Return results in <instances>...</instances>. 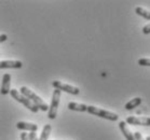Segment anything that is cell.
<instances>
[{
  "label": "cell",
  "instance_id": "6da1fadb",
  "mask_svg": "<svg viewBox=\"0 0 150 140\" xmlns=\"http://www.w3.org/2000/svg\"><path fill=\"white\" fill-rule=\"evenodd\" d=\"M20 93L22 95H24L26 98L29 99L31 103H34L39 110H41V111H48L49 110L48 103H45V101H43V99H41L37 94H35V93L33 92V91H30L28 87L22 86L20 89Z\"/></svg>",
  "mask_w": 150,
  "mask_h": 140
},
{
  "label": "cell",
  "instance_id": "7a4b0ae2",
  "mask_svg": "<svg viewBox=\"0 0 150 140\" xmlns=\"http://www.w3.org/2000/svg\"><path fill=\"white\" fill-rule=\"evenodd\" d=\"M86 111H88L90 114L99 116V117H103V119H106V120H109V121H117V120L119 119L118 114H116V113L110 112V111H107V110H104V109H100V108H97V107H94V106H88Z\"/></svg>",
  "mask_w": 150,
  "mask_h": 140
},
{
  "label": "cell",
  "instance_id": "3957f363",
  "mask_svg": "<svg viewBox=\"0 0 150 140\" xmlns=\"http://www.w3.org/2000/svg\"><path fill=\"white\" fill-rule=\"evenodd\" d=\"M10 95L13 97L16 101H18V103H21L23 106H25L27 109H29L31 111V112H34V113H37L38 111H39V109H38L37 107L35 106L34 103H31L30 100L28 98H26L24 95H22L17 89H11L10 91Z\"/></svg>",
  "mask_w": 150,
  "mask_h": 140
},
{
  "label": "cell",
  "instance_id": "277c9868",
  "mask_svg": "<svg viewBox=\"0 0 150 140\" xmlns=\"http://www.w3.org/2000/svg\"><path fill=\"white\" fill-rule=\"evenodd\" d=\"M59 100H61V91L55 89L54 92H53V94H52L51 105H50L48 110V117L50 120H54L56 117V115H57Z\"/></svg>",
  "mask_w": 150,
  "mask_h": 140
},
{
  "label": "cell",
  "instance_id": "5b68a950",
  "mask_svg": "<svg viewBox=\"0 0 150 140\" xmlns=\"http://www.w3.org/2000/svg\"><path fill=\"white\" fill-rule=\"evenodd\" d=\"M52 85L55 89H58V91H63V92L69 93L71 95H79L80 94V89L76 86L69 85V84H66V83H63L61 81H53L52 82Z\"/></svg>",
  "mask_w": 150,
  "mask_h": 140
},
{
  "label": "cell",
  "instance_id": "8992f818",
  "mask_svg": "<svg viewBox=\"0 0 150 140\" xmlns=\"http://www.w3.org/2000/svg\"><path fill=\"white\" fill-rule=\"evenodd\" d=\"M125 123L130 125H138V126H150V117L148 116H127Z\"/></svg>",
  "mask_w": 150,
  "mask_h": 140
},
{
  "label": "cell",
  "instance_id": "52a82bcc",
  "mask_svg": "<svg viewBox=\"0 0 150 140\" xmlns=\"http://www.w3.org/2000/svg\"><path fill=\"white\" fill-rule=\"evenodd\" d=\"M11 91V75L10 73H4L2 77V83H1V89L0 93L2 95H8L10 94Z\"/></svg>",
  "mask_w": 150,
  "mask_h": 140
},
{
  "label": "cell",
  "instance_id": "ba28073f",
  "mask_svg": "<svg viewBox=\"0 0 150 140\" xmlns=\"http://www.w3.org/2000/svg\"><path fill=\"white\" fill-rule=\"evenodd\" d=\"M16 127L17 129L29 132V133H36L38 129V125L34 123H28V122H17Z\"/></svg>",
  "mask_w": 150,
  "mask_h": 140
},
{
  "label": "cell",
  "instance_id": "9c48e42d",
  "mask_svg": "<svg viewBox=\"0 0 150 140\" xmlns=\"http://www.w3.org/2000/svg\"><path fill=\"white\" fill-rule=\"evenodd\" d=\"M22 66L23 64L21 61H2V62H0V69H18L22 68Z\"/></svg>",
  "mask_w": 150,
  "mask_h": 140
},
{
  "label": "cell",
  "instance_id": "30bf717a",
  "mask_svg": "<svg viewBox=\"0 0 150 140\" xmlns=\"http://www.w3.org/2000/svg\"><path fill=\"white\" fill-rule=\"evenodd\" d=\"M119 127H120V130L122 132L123 136L125 137L126 140H135V137H134V134H132V132L130 130V128L127 127L126 123L124 121H121L119 123Z\"/></svg>",
  "mask_w": 150,
  "mask_h": 140
},
{
  "label": "cell",
  "instance_id": "8fae6325",
  "mask_svg": "<svg viewBox=\"0 0 150 140\" xmlns=\"http://www.w3.org/2000/svg\"><path fill=\"white\" fill-rule=\"evenodd\" d=\"M88 106L84 103H68V109L72 111H79V112H84L86 111Z\"/></svg>",
  "mask_w": 150,
  "mask_h": 140
},
{
  "label": "cell",
  "instance_id": "7c38bea8",
  "mask_svg": "<svg viewBox=\"0 0 150 140\" xmlns=\"http://www.w3.org/2000/svg\"><path fill=\"white\" fill-rule=\"evenodd\" d=\"M135 13H136L137 15H139V16L144 17L147 21H150V11L146 10L145 8L136 7L135 8Z\"/></svg>",
  "mask_w": 150,
  "mask_h": 140
},
{
  "label": "cell",
  "instance_id": "4fadbf2b",
  "mask_svg": "<svg viewBox=\"0 0 150 140\" xmlns=\"http://www.w3.org/2000/svg\"><path fill=\"white\" fill-rule=\"evenodd\" d=\"M140 103H142V98H140V97H136V98L130 100L129 103H126L125 109L126 110H132V109H134V108H136V107L139 106Z\"/></svg>",
  "mask_w": 150,
  "mask_h": 140
},
{
  "label": "cell",
  "instance_id": "5bb4252c",
  "mask_svg": "<svg viewBox=\"0 0 150 140\" xmlns=\"http://www.w3.org/2000/svg\"><path fill=\"white\" fill-rule=\"evenodd\" d=\"M52 132V126L50 124H47L43 126V129L41 132V136L39 138V140H48L49 136H50V134Z\"/></svg>",
  "mask_w": 150,
  "mask_h": 140
},
{
  "label": "cell",
  "instance_id": "9a60e30c",
  "mask_svg": "<svg viewBox=\"0 0 150 140\" xmlns=\"http://www.w3.org/2000/svg\"><path fill=\"white\" fill-rule=\"evenodd\" d=\"M139 66H150V58H140L138 59Z\"/></svg>",
  "mask_w": 150,
  "mask_h": 140
},
{
  "label": "cell",
  "instance_id": "2e32d148",
  "mask_svg": "<svg viewBox=\"0 0 150 140\" xmlns=\"http://www.w3.org/2000/svg\"><path fill=\"white\" fill-rule=\"evenodd\" d=\"M143 32H144L145 34H150V23H149V24H147V25H145V26H144V28H143Z\"/></svg>",
  "mask_w": 150,
  "mask_h": 140
},
{
  "label": "cell",
  "instance_id": "e0dca14e",
  "mask_svg": "<svg viewBox=\"0 0 150 140\" xmlns=\"http://www.w3.org/2000/svg\"><path fill=\"white\" fill-rule=\"evenodd\" d=\"M28 139L29 140H39L36 133H29L28 134Z\"/></svg>",
  "mask_w": 150,
  "mask_h": 140
},
{
  "label": "cell",
  "instance_id": "ac0fdd59",
  "mask_svg": "<svg viewBox=\"0 0 150 140\" xmlns=\"http://www.w3.org/2000/svg\"><path fill=\"white\" fill-rule=\"evenodd\" d=\"M134 137H135V140H145L144 139L143 135H142L139 132H136V133L134 134Z\"/></svg>",
  "mask_w": 150,
  "mask_h": 140
},
{
  "label": "cell",
  "instance_id": "d6986e66",
  "mask_svg": "<svg viewBox=\"0 0 150 140\" xmlns=\"http://www.w3.org/2000/svg\"><path fill=\"white\" fill-rule=\"evenodd\" d=\"M8 40V36L6 34H0V43H2V42L7 41Z\"/></svg>",
  "mask_w": 150,
  "mask_h": 140
},
{
  "label": "cell",
  "instance_id": "ffe728a7",
  "mask_svg": "<svg viewBox=\"0 0 150 140\" xmlns=\"http://www.w3.org/2000/svg\"><path fill=\"white\" fill-rule=\"evenodd\" d=\"M21 140H29L28 139V135L26 134V132L21 134Z\"/></svg>",
  "mask_w": 150,
  "mask_h": 140
},
{
  "label": "cell",
  "instance_id": "44dd1931",
  "mask_svg": "<svg viewBox=\"0 0 150 140\" xmlns=\"http://www.w3.org/2000/svg\"><path fill=\"white\" fill-rule=\"evenodd\" d=\"M146 140H150V136H148V137H147V138H146Z\"/></svg>",
  "mask_w": 150,
  "mask_h": 140
}]
</instances>
